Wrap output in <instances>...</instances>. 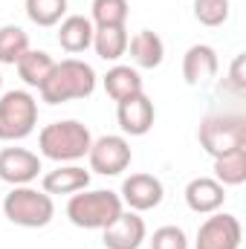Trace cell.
Wrapping results in <instances>:
<instances>
[{
    "label": "cell",
    "mask_w": 246,
    "mask_h": 249,
    "mask_svg": "<svg viewBox=\"0 0 246 249\" xmlns=\"http://www.w3.org/2000/svg\"><path fill=\"white\" fill-rule=\"evenodd\" d=\"M96 70L81 58H64L55 61L50 78L41 84V102L47 105H64V102H72V99H90L93 90H96Z\"/></svg>",
    "instance_id": "1"
},
{
    "label": "cell",
    "mask_w": 246,
    "mask_h": 249,
    "mask_svg": "<svg viewBox=\"0 0 246 249\" xmlns=\"http://www.w3.org/2000/svg\"><path fill=\"white\" fill-rule=\"evenodd\" d=\"M93 145V133L90 127L78 119H64V122H53L47 124L41 133H38V148L47 160L53 162H78L87 157Z\"/></svg>",
    "instance_id": "2"
},
{
    "label": "cell",
    "mask_w": 246,
    "mask_h": 249,
    "mask_svg": "<svg viewBox=\"0 0 246 249\" xmlns=\"http://www.w3.org/2000/svg\"><path fill=\"white\" fill-rule=\"evenodd\" d=\"M122 212V197L116 191H107V188L75 191L67 203V217L78 229H107Z\"/></svg>",
    "instance_id": "3"
},
{
    "label": "cell",
    "mask_w": 246,
    "mask_h": 249,
    "mask_svg": "<svg viewBox=\"0 0 246 249\" xmlns=\"http://www.w3.org/2000/svg\"><path fill=\"white\" fill-rule=\"evenodd\" d=\"M3 214L9 223L23 226V229H44L55 217V203L53 194L44 188L32 186H12V191L3 197Z\"/></svg>",
    "instance_id": "4"
},
{
    "label": "cell",
    "mask_w": 246,
    "mask_h": 249,
    "mask_svg": "<svg viewBox=\"0 0 246 249\" xmlns=\"http://www.w3.org/2000/svg\"><path fill=\"white\" fill-rule=\"evenodd\" d=\"M197 139H200V148L211 160L232 154L238 148H246V116H241V113H209L200 122Z\"/></svg>",
    "instance_id": "5"
},
{
    "label": "cell",
    "mask_w": 246,
    "mask_h": 249,
    "mask_svg": "<svg viewBox=\"0 0 246 249\" xmlns=\"http://www.w3.org/2000/svg\"><path fill=\"white\" fill-rule=\"evenodd\" d=\"M38 124V99L29 90H6L0 96V142L26 139Z\"/></svg>",
    "instance_id": "6"
},
{
    "label": "cell",
    "mask_w": 246,
    "mask_h": 249,
    "mask_svg": "<svg viewBox=\"0 0 246 249\" xmlns=\"http://www.w3.org/2000/svg\"><path fill=\"white\" fill-rule=\"evenodd\" d=\"M87 160H90V171H96L102 177H119L122 171H127V165L133 160L130 142L119 133L99 136V139H93V145L87 151Z\"/></svg>",
    "instance_id": "7"
},
{
    "label": "cell",
    "mask_w": 246,
    "mask_h": 249,
    "mask_svg": "<svg viewBox=\"0 0 246 249\" xmlns=\"http://www.w3.org/2000/svg\"><path fill=\"white\" fill-rule=\"evenodd\" d=\"M241 241H244L241 220L229 212H214L200 223L194 249H241Z\"/></svg>",
    "instance_id": "8"
},
{
    "label": "cell",
    "mask_w": 246,
    "mask_h": 249,
    "mask_svg": "<svg viewBox=\"0 0 246 249\" xmlns=\"http://www.w3.org/2000/svg\"><path fill=\"white\" fill-rule=\"evenodd\" d=\"M119 197H122V206H127L130 212H151V209H157L162 203L165 186H162L159 177L139 171V174H130L122 183Z\"/></svg>",
    "instance_id": "9"
},
{
    "label": "cell",
    "mask_w": 246,
    "mask_h": 249,
    "mask_svg": "<svg viewBox=\"0 0 246 249\" xmlns=\"http://www.w3.org/2000/svg\"><path fill=\"white\" fill-rule=\"evenodd\" d=\"M41 157L29 148H3L0 151V180L9 186H29L41 174Z\"/></svg>",
    "instance_id": "10"
},
{
    "label": "cell",
    "mask_w": 246,
    "mask_h": 249,
    "mask_svg": "<svg viewBox=\"0 0 246 249\" xmlns=\"http://www.w3.org/2000/svg\"><path fill=\"white\" fill-rule=\"evenodd\" d=\"M154 119H157V110L145 93H136L130 99L116 102V122L127 136H145L154 127Z\"/></svg>",
    "instance_id": "11"
},
{
    "label": "cell",
    "mask_w": 246,
    "mask_h": 249,
    "mask_svg": "<svg viewBox=\"0 0 246 249\" xmlns=\"http://www.w3.org/2000/svg\"><path fill=\"white\" fill-rule=\"evenodd\" d=\"M148 238V226L139 212H122L107 229H102L105 249H139Z\"/></svg>",
    "instance_id": "12"
},
{
    "label": "cell",
    "mask_w": 246,
    "mask_h": 249,
    "mask_svg": "<svg viewBox=\"0 0 246 249\" xmlns=\"http://www.w3.org/2000/svg\"><path fill=\"white\" fill-rule=\"evenodd\" d=\"M217 53H214V47H209V44H194V47H188L183 55V78L188 87H203V84H209L214 75H217Z\"/></svg>",
    "instance_id": "13"
},
{
    "label": "cell",
    "mask_w": 246,
    "mask_h": 249,
    "mask_svg": "<svg viewBox=\"0 0 246 249\" xmlns=\"http://www.w3.org/2000/svg\"><path fill=\"white\" fill-rule=\"evenodd\" d=\"M226 203V188L214 177H194L185 186V206L194 214H214Z\"/></svg>",
    "instance_id": "14"
},
{
    "label": "cell",
    "mask_w": 246,
    "mask_h": 249,
    "mask_svg": "<svg viewBox=\"0 0 246 249\" xmlns=\"http://www.w3.org/2000/svg\"><path fill=\"white\" fill-rule=\"evenodd\" d=\"M93 20L84 18V15H67L61 23H58V44H61L64 53L70 55H78L84 50L93 47Z\"/></svg>",
    "instance_id": "15"
},
{
    "label": "cell",
    "mask_w": 246,
    "mask_h": 249,
    "mask_svg": "<svg viewBox=\"0 0 246 249\" xmlns=\"http://www.w3.org/2000/svg\"><path fill=\"white\" fill-rule=\"evenodd\" d=\"M127 50H130V61L139 70H157L165 61V44L154 29H139L127 41Z\"/></svg>",
    "instance_id": "16"
},
{
    "label": "cell",
    "mask_w": 246,
    "mask_h": 249,
    "mask_svg": "<svg viewBox=\"0 0 246 249\" xmlns=\"http://www.w3.org/2000/svg\"><path fill=\"white\" fill-rule=\"evenodd\" d=\"M41 186L47 194H75V191H84L90 186V171L75 165V162H64L55 171L44 174Z\"/></svg>",
    "instance_id": "17"
},
{
    "label": "cell",
    "mask_w": 246,
    "mask_h": 249,
    "mask_svg": "<svg viewBox=\"0 0 246 249\" xmlns=\"http://www.w3.org/2000/svg\"><path fill=\"white\" fill-rule=\"evenodd\" d=\"M105 93L113 99V102H122L130 99L136 93H145V84H142V75L136 67H127V64H116L105 72Z\"/></svg>",
    "instance_id": "18"
},
{
    "label": "cell",
    "mask_w": 246,
    "mask_h": 249,
    "mask_svg": "<svg viewBox=\"0 0 246 249\" xmlns=\"http://www.w3.org/2000/svg\"><path fill=\"white\" fill-rule=\"evenodd\" d=\"M15 67H18V75H20V81H23L26 87L41 90V84L50 78V72H53V67H55V58H53L50 53H44V50H29Z\"/></svg>",
    "instance_id": "19"
},
{
    "label": "cell",
    "mask_w": 246,
    "mask_h": 249,
    "mask_svg": "<svg viewBox=\"0 0 246 249\" xmlns=\"http://www.w3.org/2000/svg\"><path fill=\"white\" fill-rule=\"evenodd\" d=\"M127 29L124 26H99L93 32V50L102 61H119L127 53Z\"/></svg>",
    "instance_id": "20"
},
{
    "label": "cell",
    "mask_w": 246,
    "mask_h": 249,
    "mask_svg": "<svg viewBox=\"0 0 246 249\" xmlns=\"http://www.w3.org/2000/svg\"><path fill=\"white\" fill-rule=\"evenodd\" d=\"M214 180L223 188L244 186L246 183V148H238L232 154H223L214 160Z\"/></svg>",
    "instance_id": "21"
},
{
    "label": "cell",
    "mask_w": 246,
    "mask_h": 249,
    "mask_svg": "<svg viewBox=\"0 0 246 249\" xmlns=\"http://www.w3.org/2000/svg\"><path fill=\"white\" fill-rule=\"evenodd\" d=\"M26 53H29V35L18 23L0 26V64L15 67Z\"/></svg>",
    "instance_id": "22"
},
{
    "label": "cell",
    "mask_w": 246,
    "mask_h": 249,
    "mask_svg": "<svg viewBox=\"0 0 246 249\" xmlns=\"http://www.w3.org/2000/svg\"><path fill=\"white\" fill-rule=\"evenodd\" d=\"M23 9H26V18L44 29L58 26L67 18V0H26Z\"/></svg>",
    "instance_id": "23"
},
{
    "label": "cell",
    "mask_w": 246,
    "mask_h": 249,
    "mask_svg": "<svg viewBox=\"0 0 246 249\" xmlns=\"http://www.w3.org/2000/svg\"><path fill=\"white\" fill-rule=\"evenodd\" d=\"M93 26H124L127 23V15H130V6L127 0H93Z\"/></svg>",
    "instance_id": "24"
},
{
    "label": "cell",
    "mask_w": 246,
    "mask_h": 249,
    "mask_svg": "<svg viewBox=\"0 0 246 249\" xmlns=\"http://www.w3.org/2000/svg\"><path fill=\"white\" fill-rule=\"evenodd\" d=\"M229 0H194V18L203 26H223L229 20Z\"/></svg>",
    "instance_id": "25"
},
{
    "label": "cell",
    "mask_w": 246,
    "mask_h": 249,
    "mask_svg": "<svg viewBox=\"0 0 246 249\" xmlns=\"http://www.w3.org/2000/svg\"><path fill=\"white\" fill-rule=\"evenodd\" d=\"M148 244L151 249H188V238L180 226H159Z\"/></svg>",
    "instance_id": "26"
},
{
    "label": "cell",
    "mask_w": 246,
    "mask_h": 249,
    "mask_svg": "<svg viewBox=\"0 0 246 249\" xmlns=\"http://www.w3.org/2000/svg\"><path fill=\"white\" fill-rule=\"evenodd\" d=\"M244 55H235L232 70H229V78H226V87L235 93V96H244L246 93V78H244Z\"/></svg>",
    "instance_id": "27"
},
{
    "label": "cell",
    "mask_w": 246,
    "mask_h": 249,
    "mask_svg": "<svg viewBox=\"0 0 246 249\" xmlns=\"http://www.w3.org/2000/svg\"><path fill=\"white\" fill-rule=\"evenodd\" d=\"M0 87H3V75H0Z\"/></svg>",
    "instance_id": "28"
}]
</instances>
